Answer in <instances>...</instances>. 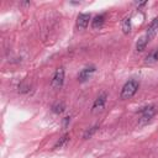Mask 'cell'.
<instances>
[{
    "label": "cell",
    "instance_id": "30bf717a",
    "mask_svg": "<svg viewBox=\"0 0 158 158\" xmlns=\"http://www.w3.org/2000/svg\"><path fill=\"white\" fill-rule=\"evenodd\" d=\"M147 43H148V38L146 37V35L142 36V37H139L138 41H137V43H136V49H137L138 52H142V51L146 48Z\"/></svg>",
    "mask_w": 158,
    "mask_h": 158
},
{
    "label": "cell",
    "instance_id": "8fae6325",
    "mask_svg": "<svg viewBox=\"0 0 158 158\" xmlns=\"http://www.w3.org/2000/svg\"><path fill=\"white\" fill-rule=\"evenodd\" d=\"M122 31L126 35L131 32V19L130 17H125L122 20Z\"/></svg>",
    "mask_w": 158,
    "mask_h": 158
},
{
    "label": "cell",
    "instance_id": "ba28073f",
    "mask_svg": "<svg viewBox=\"0 0 158 158\" xmlns=\"http://www.w3.org/2000/svg\"><path fill=\"white\" fill-rule=\"evenodd\" d=\"M104 22H105V15H96L93 20H91V27L94 28V30H99V28H101L102 27V25H104Z\"/></svg>",
    "mask_w": 158,
    "mask_h": 158
},
{
    "label": "cell",
    "instance_id": "9c48e42d",
    "mask_svg": "<svg viewBox=\"0 0 158 158\" xmlns=\"http://www.w3.org/2000/svg\"><path fill=\"white\" fill-rule=\"evenodd\" d=\"M157 60H158V49L156 48V49H153L152 52L148 53V56L146 57L144 62H146L147 64H153V63H156Z\"/></svg>",
    "mask_w": 158,
    "mask_h": 158
},
{
    "label": "cell",
    "instance_id": "5bb4252c",
    "mask_svg": "<svg viewBox=\"0 0 158 158\" xmlns=\"http://www.w3.org/2000/svg\"><path fill=\"white\" fill-rule=\"evenodd\" d=\"M98 130H99V127H98V126H94V127H91V128L86 130L83 137H84L85 139H86V138H90V137H91V136H93V135H94V133H95V132H96Z\"/></svg>",
    "mask_w": 158,
    "mask_h": 158
},
{
    "label": "cell",
    "instance_id": "6da1fadb",
    "mask_svg": "<svg viewBox=\"0 0 158 158\" xmlns=\"http://www.w3.org/2000/svg\"><path fill=\"white\" fill-rule=\"evenodd\" d=\"M138 81L137 80H128L127 83H125V85L122 86L121 89V93H120V98L121 100H127V99H131L138 90Z\"/></svg>",
    "mask_w": 158,
    "mask_h": 158
},
{
    "label": "cell",
    "instance_id": "4fadbf2b",
    "mask_svg": "<svg viewBox=\"0 0 158 158\" xmlns=\"http://www.w3.org/2000/svg\"><path fill=\"white\" fill-rule=\"evenodd\" d=\"M68 139H69V136H68L67 133H65V135H63V136L59 138V141L54 144V148H60L62 146H64V144L68 142Z\"/></svg>",
    "mask_w": 158,
    "mask_h": 158
},
{
    "label": "cell",
    "instance_id": "7c38bea8",
    "mask_svg": "<svg viewBox=\"0 0 158 158\" xmlns=\"http://www.w3.org/2000/svg\"><path fill=\"white\" fill-rule=\"evenodd\" d=\"M64 110H65V106H64L63 102H57V104H54V105L52 106V111H53L54 114H62Z\"/></svg>",
    "mask_w": 158,
    "mask_h": 158
},
{
    "label": "cell",
    "instance_id": "7a4b0ae2",
    "mask_svg": "<svg viewBox=\"0 0 158 158\" xmlns=\"http://www.w3.org/2000/svg\"><path fill=\"white\" fill-rule=\"evenodd\" d=\"M141 118H139V125H144L147 123L157 112V109L154 105H149V106H146L143 107L141 111Z\"/></svg>",
    "mask_w": 158,
    "mask_h": 158
},
{
    "label": "cell",
    "instance_id": "277c9868",
    "mask_svg": "<svg viewBox=\"0 0 158 158\" xmlns=\"http://www.w3.org/2000/svg\"><path fill=\"white\" fill-rule=\"evenodd\" d=\"M158 32V17H154L147 26V32H146V37L148 38V41H151Z\"/></svg>",
    "mask_w": 158,
    "mask_h": 158
},
{
    "label": "cell",
    "instance_id": "3957f363",
    "mask_svg": "<svg viewBox=\"0 0 158 158\" xmlns=\"http://www.w3.org/2000/svg\"><path fill=\"white\" fill-rule=\"evenodd\" d=\"M63 83H64V69L60 67L53 74V78L51 80V86L53 89H60L62 85H63Z\"/></svg>",
    "mask_w": 158,
    "mask_h": 158
},
{
    "label": "cell",
    "instance_id": "5b68a950",
    "mask_svg": "<svg viewBox=\"0 0 158 158\" xmlns=\"http://www.w3.org/2000/svg\"><path fill=\"white\" fill-rule=\"evenodd\" d=\"M95 73V67L94 65H90V67H86L84 69L80 70V73L78 74V80L79 81H86L88 79H90L93 77V74Z\"/></svg>",
    "mask_w": 158,
    "mask_h": 158
},
{
    "label": "cell",
    "instance_id": "52a82bcc",
    "mask_svg": "<svg viewBox=\"0 0 158 158\" xmlns=\"http://www.w3.org/2000/svg\"><path fill=\"white\" fill-rule=\"evenodd\" d=\"M105 102H106V94L102 93L101 95L98 96V99L94 101V105H93V112H96V111H101L105 106Z\"/></svg>",
    "mask_w": 158,
    "mask_h": 158
},
{
    "label": "cell",
    "instance_id": "8992f818",
    "mask_svg": "<svg viewBox=\"0 0 158 158\" xmlns=\"http://www.w3.org/2000/svg\"><path fill=\"white\" fill-rule=\"evenodd\" d=\"M90 19H91L90 14H79V15H78V19H77V27H78L79 30L86 28L88 25H89Z\"/></svg>",
    "mask_w": 158,
    "mask_h": 158
},
{
    "label": "cell",
    "instance_id": "9a60e30c",
    "mask_svg": "<svg viewBox=\"0 0 158 158\" xmlns=\"http://www.w3.org/2000/svg\"><path fill=\"white\" fill-rule=\"evenodd\" d=\"M70 121V117L69 116H67V117H64V122H63V126L64 127H67V125H68V122Z\"/></svg>",
    "mask_w": 158,
    "mask_h": 158
}]
</instances>
